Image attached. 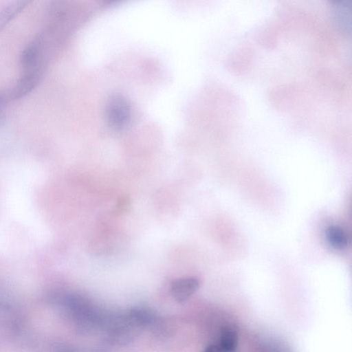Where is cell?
<instances>
[{
  "mask_svg": "<svg viewBox=\"0 0 352 352\" xmlns=\"http://www.w3.org/2000/svg\"><path fill=\"white\" fill-rule=\"evenodd\" d=\"M41 69L36 68L25 72L16 84L8 91L9 100H17L30 93L38 84L41 78Z\"/></svg>",
  "mask_w": 352,
  "mask_h": 352,
  "instance_id": "cell-1",
  "label": "cell"
},
{
  "mask_svg": "<svg viewBox=\"0 0 352 352\" xmlns=\"http://www.w3.org/2000/svg\"><path fill=\"white\" fill-rule=\"evenodd\" d=\"M1 121V115H0V122Z\"/></svg>",
  "mask_w": 352,
  "mask_h": 352,
  "instance_id": "cell-12",
  "label": "cell"
},
{
  "mask_svg": "<svg viewBox=\"0 0 352 352\" xmlns=\"http://www.w3.org/2000/svg\"><path fill=\"white\" fill-rule=\"evenodd\" d=\"M223 352H234L238 344V332L234 326L224 327L219 343Z\"/></svg>",
  "mask_w": 352,
  "mask_h": 352,
  "instance_id": "cell-7",
  "label": "cell"
},
{
  "mask_svg": "<svg viewBox=\"0 0 352 352\" xmlns=\"http://www.w3.org/2000/svg\"><path fill=\"white\" fill-rule=\"evenodd\" d=\"M325 236L328 244L335 250H343L348 245L347 235L340 226H328L325 231Z\"/></svg>",
  "mask_w": 352,
  "mask_h": 352,
  "instance_id": "cell-5",
  "label": "cell"
},
{
  "mask_svg": "<svg viewBox=\"0 0 352 352\" xmlns=\"http://www.w3.org/2000/svg\"><path fill=\"white\" fill-rule=\"evenodd\" d=\"M202 352H223L219 344H210L208 345Z\"/></svg>",
  "mask_w": 352,
  "mask_h": 352,
  "instance_id": "cell-9",
  "label": "cell"
},
{
  "mask_svg": "<svg viewBox=\"0 0 352 352\" xmlns=\"http://www.w3.org/2000/svg\"><path fill=\"white\" fill-rule=\"evenodd\" d=\"M89 352H108L104 349H94L93 350H91Z\"/></svg>",
  "mask_w": 352,
  "mask_h": 352,
  "instance_id": "cell-10",
  "label": "cell"
},
{
  "mask_svg": "<svg viewBox=\"0 0 352 352\" xmlns=\"http://www.w3.org/2000/svg\"><path fill=\"white\" fill-rule=\"evenodd\" d=\"M29 3L28 1H14L1 9L0 10V32L20 14Z\"/></svg>",
  "mask_w": 352,
  "mask_h": 352,
  "instance_id": "cell-6",
  "label": "cell"
},
{
  "mask_svg": "<svg viewBox=\"0 0 352 352\" xmlns=\"http://www.w3.org/2000/svg\"><path fill=\"white\" fill-rule=\"evenodd\" d=\"M127 197H122L119 201H118L117 205L116 206V211L118 213H122L127 210L129 201Z\"/></svg>",
  "mask_w": 352,
  "mask_h": 352,
  "instance_id": "cell-8",
  "label": "cell"
},
{
  "mask_svg": "<svg viewBox=\"0 0 352 352\" xmlns=\"http://www.w3.org/2000/svg\"><path fill=\"white\" fill-rule=\"evenodd\" d=\"M3 98L1 96H0V106L1 105L2 102H3Z\"/></svg>",
  "mask_w": 352,
  "mask_h": 352,
  "instance_id": "cell-11",
  "label": "cell"
},
{
  "mask_svg": "<svg viewBox=\"0 0 352 352\" xmlns=\"http://www.w3.org/2000/svg\"><path fill=\"white\" fill-rule=\"evenodd\" d=\"M125 317L131 325L141 328L151 327L157 320V314L153 309L142 306L130 309Z\"/></svg>",
  "mask_w": 352,
  "mask_h": 352,
  "instance_id": "cell-3",
  "label": "cell"
},
{
  "mask_svg": "<svg viewBox=\"0 0 352 352\" xmlns=\"http://www.w3.org/2000/svg\"><path fill=\"white\" fill-rule=\"evenodd\" d=\"M41 49V41L40 38L32 41L23 49L21 54L20 62L25 72L39 68L38 61Z\"/></svg>",
  "mask_w": 352,
  "mask_h": 352,
  "instance_id": "cell-4",
  "label": "cell"
},
{
  "mask_svg": "<svg viewBox=\"0 0 352 352\" xmlns=\"http://www.w3.org/2000/svg\"><path fill=\"white\" fill-rule=\"evenodd\" d=\"M199 285L200 281L196 277L179 278L172 282L170 294L177 302H183L197 292Z\"/></svg>",
  "mask_w": 352,
  "mask_h": 352,
  "instance_id": "cell-2",
  "label": "cell"
}]
</instances>
